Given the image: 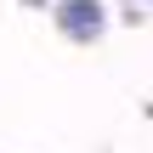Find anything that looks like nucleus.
<instances>
[{
    "label": "nucleus",
    "mask_w": 153,
    "mask_h": 153,
    "mask_svg": "<svg viewBox=\"0 0 153 153\" xmlns=\"http://www.w3.org/2000/svg\"><path fill=\"white\" fill-rule=\"evenodd\" d=\"M57 23H62L68 40H97V34L108 28V11H102L97 0H62V6H57Z\"/></svg>",
    "instance_id": "nucleus-1"
}]
</instances>
